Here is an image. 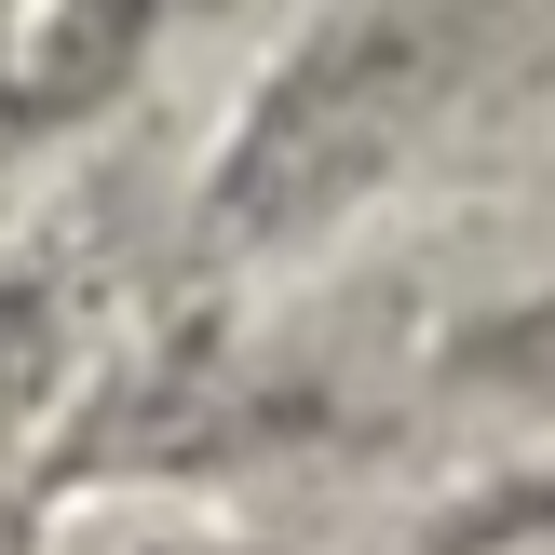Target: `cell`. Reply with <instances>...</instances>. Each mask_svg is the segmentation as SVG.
<instances>
[{
    "instance_id": "6da1fadb",
    "label": "cell",
    "mask_w": 555,
    "mask_h": 555,
    "mask_svg": "<svg viewBox=\"0 0 555 555\" xmlns=\"http://www.w3.org/2000/svg\"><path fill=\"white\" fill-rule=\"evenodd\" d=\"M461 54L475 41H461V27H421V14L312 27V41L271 68L258 122L231 135V163H217V231L285 244V231H312L325 204H352V190L421 135V108L461 81Z\"/></svg>"
},
{
    "instance_id": "7a4b0ae2",
    "label": "cell",
    "mask_w": 555,
    "mask_h": 555,
    "mask_svg": "<svg viewBox=\"0 0 555 555\" xmlns=\"http://www.w3.org/2000/svg\"><path fill=\"white\" fill-rule=\"evenodd\" d=\"M475 379H502V393H542L555 406V298H529V312H502V325H475V352H461Z\"/></svg>"
}]
</instances>
